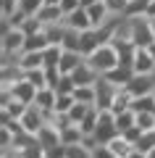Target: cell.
<instances>
[{
    "mask_svg": "<svg viewBox=\"0 0 155 158\" xmlns=\"http://www.w3.org/2000/svg\"><path fill=\"white\" fill-rule=\"evenodd\" d=\"M89 66L95 69V71L100 74V77H105V74H111L113 69L121 66V53H118L116 45H111V42H105V45H100L97 50L92 53V56L87 58Z\"/></svg>",
    "mask_w": 155,
    "mask_h": 158,
    "instance_id": "cell-1",
    "label": "cell"
},
{
    "mask_svg": "<svg viewBox=\"0 0 155 158\" xmlns=\"http://www.w3.org/2000/svg\"><path fill=\"white\" fill-rule=\"evenodd\" d=\"M129 24H132V40L137 48H150L155 42V34H153V27H150L147 16H132Z\"/></svg>",
    "mask_w": 155,
    "mask_h": 158,
    "instance_id": "cell-2",
    "label": "cell"
},
{
    "mask_svg": "<svg viewBox=\"0 0 155 158\" xmlns=\"http://www.w3.org/2000/svg\"><path fill=\"white\" fill-rule=\"evenodd\" d=\"M95 140H97V145H108V142H113L118 137V129H116V116H113L111 111H103L100 113V121H97V129H95Z\"/></svg>",
    "mask_w": 155,
    "mask_h": 158,
    "instance_id": "cell-3",
    "label": "cell"
},
{
    "mask_svg": "<svg viewBox=\"0 0 155 158\" xmlns=\"http://www.w3.org/2000/svg\"><path fill=\"white\" fill-rule=\"evenodd\" d=\"M24 45H27V34L21 29H11V32L0 34V53L3 56H21Z\"/></svg>",
    "mask_w": 155,
    "mask_h": 158,
    "instance_id": "cell-4",
    "label": "cell"
},
{
    "mask_svg": "<svg viewBox=\"0 0 155 158\" xmlns=\"http://www.w3.org/2000/svg\"><path fill=\"white\" fill-rule=\"evenodd\" d=\"M95 90H97V103H95V106H97L100 111H111V108H113V100H116V95H118L121 87L111 85L105 77H100L97 85H95Z\"/></svg>",
    "mask_w": 155,
    "mask_h": 158,
    "instance_id": "cell-5",
    "label": "cell"
},
{
    "mask_svg": "<svg viewBox=\"0 0 155 158\" xmlns=\"http://www.w3.org/2000/svg\"><path fill=\"white\" fill-rule=\"evenodd\" d=\"M132 98H145V95H155V74H134V79L126 85Z\"/></svg>",
    "mask_w": 155,
    "mask_h": 158,
    "instance_id": "cell-6",
    "label": "cell"
},
{
    "mask_svg": "<svg viewBox=\"0 0 155 158\" xmlns=\"http://www.w3.org/2000/svg\"><path fill=\"white\" fill-rule=\"evenodd\" d=\"M21 127H24V132H27V135H34V137H37V132L45 127V116H42V111H39L37 106H29L27 113L21 116Z\"/></svg>",
    "mask_w": 155,
    "mask_h": 158,
    "instance_id": "cell-7",
    "label": "cell"
},
{
    "mask_svg": "<svg viewBox=\"0 0 155 158\" xmlns=\"http://www.w3.org/2000/svg\"><path fill=\"white\" fill-rule=\"evenodd\" d=\"M71 79H74V85H76V87H95V85H97V79H100V74L95 71V69L89 66V61L84 58V63L71 74Z\"/></svg>",
    "mask_w": 155,
    "mask_h": 158,
    "instance_id": "cell-8",
    "label": "cell"
},
{
    "mask_svg": "<svg viewBox=\"0 0 155 158\" xmlns=\"http://www.w3.org/2000/svg\"><path fill=\"white\" fill-rule=\"evenodd\" d=\"M0 95H11L13 100L32 106V103H34V95H37V90H34V85H29L27 79H21V82H16V85L11 87V92H0Z\"/></svg>",
    "mask_w": 155,
    "mask_h": 158,
    "instance_id": "cell-9",
    "label": "cell"
},
{
    "mask_svg": "<svg viewBox=\"0 0 155 158\" xmlns=\"http://www.w3.org/2000/svg\"><path fill=\"white\" fill-rule=\"evenodd\" d=\"M132 69H134V74H155V61H153V56H150L147 48H137Z\"/></svg>",
    "mask_w": 155,
    "mask_h": 158,
    "instance_id": "cell-10",
    "label": "cell"
},
{
    "mask_svg": "<svg viewBox=\"0 0 155 158\" xmlns=\"http://www.w3.org/2000/svg\"><path fill=\"white\" fill-rule=\"evenodd\" d=\"M100 45H105V40H103L100 29H87V32H82V56L84 58H89Z\"/></svg>",
    "mask_w": 155,
    "mask_h": 158,
    "instance_id": "cell-11",
    "label": "cell"
},
{
    "mask_svg": "<svg viewBox=\"0 0 155 158\" xmlns=\"http://www.w3.org/2000/svg\"><path fill=\"white\" fill-rule=\"evenodd\" d=\"M63 24H66L68 29H76V32H87V29H92V21H89L87 8H79V11L68 13V16L63 19Z\"/></svg>",
    "mask_w": 155,
    "mask_h": 158,
    "instance_id": "cell-12",
    "label": "cell"
},
{
    "mask_svg": "<svg viewBox=\"0 0 155 158\" xmlns=\"http://www.w3.org/2000/svg\"><path fill=\"white\" fill-rule=\"evenodd\" d=\"M55 103H58V92L53 87H45V90H37L32 106H37L39 111H55Z\"/></svg>",
    "mask_w": 155,
    "mask_h": 158,
    "instance_id": "cell-13",
    "label": "cell"
},
{
    "mask_svg": "<svg viewBox=\"0 0 155 158\" xmlns=\"http://www.w3.org/2000/svg\"><path fill=\"white\" fill-rule=\"evenodd\" d=\"M37 142H39L42 150H47V148H53V145H61V132L53 124H45L42 129L37 132Z\"/></svg>",
    "mask_w": 155,
    "mask_h": 158,
    "instance_id": "cell-14",
    "label": "cell"
},
{
    "mask_svg": "<svg viewBox=\"0 0 155 158\" xmlns=\"http://www.w3.org/2000/svg\"><path fill=\"white\" fill-rule=\"evenodd\" d=\"M82 63H84V56H82V53H68V50H63V58H61V63H58V69H61L63 77H71Z\"/></svg>",
    "mask_w": 155,
    "mask_h": 158,
    "instance_id": "cell-15",
    "label": "cell"
},
{
    "mask_svg": "<svg viewBox=\"0 0 155 158\" xmlns=\"http://www.w3.org/2000/svg\"><path fill=\"white\" fill-rule=\"evenodd\" d=\"M18 66L24 69V74L39 71V69H45V53H21L18 56Z\"/></svg>",
    "mask_w": 155,
    "mask_h": 158,
    "instance_id": "cell-16",
    "label": "cell"
},
{
    "mask_svg": "<svg viewBox=\"0 0 155 158\" xmlns=\"http://www.w3.org/2000/svg\"><path fill=\"white\" fill-rule=\"evenodd\" d=\"M105 79L111 82V85H116V87H121V90H124V87L134 79V69L132 66H118V69H113L111 74H105Z\"/></svg>",
    "mask_w": 155,
    "mask_h": 158,
    "instance_id": "cell-17",
    "label": "cell"
},
{
    "mask_svg": "<svg viewBox=\"0 0 155 158\" xmlns=\"http://www.w3.org/2000/svg\"><path fill=\"white\" fill-rule=\"evenodd\" d=\"M37 19L42 21V27H53V24H61L66 16H63L61 6H45L42 11L37 13Z\"/></svg>",
    "mask_w": 155,
    "mask_h": 158,
    "instance_id": "cell-18",
    "label": "cell"
},
{
    "mask_svg": "<svg viewBox=\"0 0 155 158\" xmlns=\"http://www.w3.org/2000/svg\"><path fill=\"white\" fill-rule=\"evenodd\" d=\"M61 48L68 50V53H82V32H76V29H66Z\"/></svg>",
    "mask_w": 155,
    "mask_h": 158,
    "instance_id": "cell-19",
    "label": "cell"
},
{
    "mask_svg": "<svg viewBox=\"0 0 155 158\" xmlns=\"http://www.w3.org/2000/svg\"><path fill=\"white\" fill-rule=\"evenodd\" d=\"M137 127V113L129 108V111H121V113H116V129H118V135H124V132H129V129H134Z\"/></svg>",
    "mask_w": 155,
    "mask_h": 158,
    "instance_id": "cell-20",
    "label": "cell"
},
{
    "mask_svg": "<svg viewBox=\"0 0 155 158\" xmlns=\"http://www.w3.org/2000/svg\"><path fill=\"white\" fill-rule=\"evenodd\" d=\"M108 148H111V153H113L116 158H129V156L134 153V145H132L129 140H124L121 135H118L113 142H108Z\"/></svg>",
    "mask_w": 155,
    "mask_h": 158,
    "instance_id": "cell-21",
    "label": "cell"
},
{
    "mask_svg": "<svg viewBox=\"0 0 155 158\" xmlns=\"http://www.w3.org/2000/svg\"><path fill=\"white\" fill-rule=\"evenodd\" d=\"M132 111L134 113H155V95L134 98V100H132Z\"/></svg>",
    "mask_w": 155,
    "mask_h": 158,
    "instance_id": "cell-22",
    "label": "cell"
},
{
    "mask_svg": "<svg viewBox=\"0 0 155 158\" xmlns=\"http://www.w3.org/2000/svg\"><path fill=\"white\" fill-rule=\"evenodd\" d=\"M74 98H76V103L95 106V103H97V90H95V87H76V90H74Z\"/></svg>",
    "mask_w": 155,
    "mask_h": 158,
    "instance_id": "cell-23",
    "label": "cell"
},
{
    "mask_svg": "<svg viewBox=\"0 0 155 158\" xmlns=\"http://www.w3.org/2000/svg\"><path fill=\"white\" fill-rule=\"evenodd\" d=\"M134 150H139V153H145V156H150V153L155 150V132H142V137L137 140Z\"/></svg>",
    "mask_w": 155,
    "mask_h": 158,
    "instance_id": "cell-24",
    "label": "cell"
},
{
    "mask_svg": "<svg viewBox=\"0 0 155 158\" xmlns=\"http://www.w3.org/2000/svg\"><path fill=\"white\" fill-rule=\"evenodd\" d=\"M82 140H84V135H82V129H79L76 124L61 132V142H63V145H79Z\"/></svg>",
    "mask_w": 155,
    "mask_h": 158,
    "instance_id": "cell-25",
    "label": "cell"
},
{
    "mask_svg": "<svg viewBox=\"0 0 155 158\" xmlns=\"http://www.w3.org/2000/svg\"><path fill=\"white\" fill-rule=\"evenodd\" d=\"M61 58H63V48L61 45H50L45 50V66H58Z\"/></svg>",
    "mask_w": 155,
    "mask_h": 158,
    "instance_id": "cell-26",
    "label": "cell"
},
{
    "mask_svg": "<svg viewBox=\"0 0 155 158\" xmlns=\"http://www.w3.org/2000/svg\"><path fill=\"white\" fill-rule=\"evenodd\" d=\"M24 79H27L29 85H34V90H45V87H47V82H45V69H39V71H27Z\"/></svg>",
    "mask_w": 155,
    "mask_h": 158,
    "instance_id": "cell-27",
    "label": "cell"
},
{
    "mask_svg": "<svg viewBox=\"0 0 155 158\" xmlns=\"http://www.w3.org/2000/svg\"><path fill=\"white\" fill-rule=\"evenodd\" d=\"M105 6H108V11H111L113 16H126L132 0H105Z\"/></svg>",
    "mask_w": 155,
    "mask_h": 158,
    "instance_id": "cell-28",
    "label": "cell"
},
{
    "mask_svg": "<svg viewBox=\"0 0 155 158\" xmlns=\"http://www.w3.org/2000/svg\"><path fill=\"white\" fill-rule=\"evenodd\" d=\"M89 108H92V106H84V103H76V106H74L71 108V111H68V118H71V121H74V124H82V121H84V116H87V113H89Z\"/></svg>",
    "mask_w": 155,
    "mask_h": 158,
    "instance_id": "cell-29",
    "label": "cell"
},
{
    "mask_svg": "<svg viewBox=\"0 0 155 158\" xmlns=\"http://www.w3.org/2000/svg\"><path fill=\"white\" fill-rule=\"evenodd\" d=\"M61 79H63V74H61V69H58V66H45V82H47V87L55 90Z\"/></svg>",
    "mask_w": 155,
    "mask_h": 158,
    "instance_id": "cell-30",
    "label": "cell"
},
{
    "mask_svg": "<svg viewBox=\"0 0 155 158\" xmlns=\"http://www.w3.org/2000/svg\"><path fill=\"white\" fill-rule=\"evenodd\" d=\"M18 8H21L27 16H37V13L45 8V0H21V6H18Z\"/></svg>",
    "mask_w": 155,
    "mask_h": 158,
    "instance_id": "cell-31",
    "label": "cell"
},
{
    "mask_svg": "<svg viewBox=\"0 0 155 158\" xmlns=\"http://www.w3.org/2000/svg\"><path fill=\"white\" fill-rule=\"evenodd\" d=\"M66 158H92V150L84 148L82 142L79 145H66Z\"/></svg>",
    "mask_w": 155,
    "mask_h": 158,
    "instance_id": "cell-32",
    "label": "cell"
},
{
    "mask_svg": "<svg viewBox=\"0 0 155 158\" xmlns=\"http://www.w3.org/2000/svg\"><path fill=\"white\" fill-rule=\"evenodd\" d=\"M21 0H0V19H11L18 11Z\"/></svg>",
    "mask_w": 155,
    "mask_h": 158,
    "instance_id": "cell-33",
    "label": "cell"
},
{
    "mask_svg": "<svg viewBox=\"0 0 155 158\" xmlns=\"http://www.w3.org/2000/svg\"><path fill=\"white\" fill-rule=\"evenodd\" d=\"M137 127L142 132H155V113H137Z\"/></svg>",
    "mask_w": 155,
    "mask_h": 158,
    "instance_id": "cell-34",
    "label": "cell"
},
{
    "mask_svg": "<svg viewBox=\"0 0 155 158\" xmlns=\"http://www.w3.org/2000/svg\"><path fill=\"white\" fill-rule=\"evenodd\" d=\"M74 106H76V98H74V95H58V103H55V113H68Z\"/></svg>",
    "mask_w": 155,
    "mask_h": 158,
    "instance_id": "cell-35",
    "label": "cell"
},
{
    "mask_svg": "<svg viewBox=\"0 0 155 158\" xmlns=\"http://www.w3.org/2000/svg\"><path fill=\"white\" fill-rule=\"evenodd\" d=\"M74 90H76V85H74L71 77H63L61 82H58V87H55L58 95H74Z\"/></svg>",
    "mask_w": 155,
    "mask_h": 158,
    "instance_id": "cell-36",
    "label": "cell"
},
{
    "mask_svg": "<svg viewBox=\"0 0 155 158\" xmlns=\"http://www.w3.org/2000/svg\"><path fill=\"white\" fill-rule=\"evenodd\" d=\"M42 158H66V145H53L47 150H42Z\"/></svg>",
    "mask_w": 155,
    "mask_h": 158,
    "instance_id": "cell-37",
    "label": "cell"
},
{
    "mask_svg": "<svg viewBox=\"0 0 155 158\" xmlns=\"http://www.w3.org/2000/svg\"><path fill=\"white\" fill-rule=\"evenodd\" d=\"M79 8H82V0H61V11H63V16H68V13L79 11Z\"/></svg>",
    "mask_w": 155,
    "mask_h": 158,
    "instance_id": "cell-38",
    "label": "cell"
},
{
    "mask_svg": "<svg viewBox=\"0 0 155 158\" xmlns=\"http://www.w3.org/2000/svg\"><path fill=\"white\" fill-rule=\"evenodd\" d=\"M92 158H116V156L111 153V148H108V145H97L92 150Z\"/></svg>",
    "mask_w": 155,
    "mask_h": 158,
    "instance_id": "cell-39",
    "label": "cell"
},
{
    "mask_svg": "<svg viewBox=\"0 0 155 158\" xmlns=\"http://www.w3.org/2000/svg\"><path fill=\"white\" fill-rule=\"evenodd\" d=\"M124 140H129V142H132V145H137V140H139V137H142V129H139V127H134V129H129V132H124Z\"/></svg>",
    "mask_w": 155,
    "mask_h": 158,
    "instance_id": "cell-40",
    "label": "cell"
},
{
    "mask_svg": "<svg viewBox=\"0 0 155 158\" xmlns=\"http://www.w3.org/2000/svg\"><path fill=\"white\" fill-rule=\"evenodd\" d=\"M147 19H155V0H150V6H147V13H145Z\"/></svg>",
    "mask_w": 155,
    "mask_h": 158,
    "instance_id": "cell-41",
    "label": "cell"
},
{
    "mask_svg": "<svg viewBox=\"0 0 155 158\" xmlns=\"http://www.w3.org/2000/svg\"><path fill=\"white\" fill-rule=\"evenodd\" d=\"M129 158H147V156H145V153H139V150H134V153H132Z\"/></svg>",
    "mask_w": 155,
    "mask_h": 158,
    "instance_id": "cell-42",
    "label": "cell"
},
{
    "mask_svg": "<svg viewBox=\"0 0 155 158\" xmlns=\"http://www.w3.org/2000/svg\"><path fill=\"white\" fill-rule=\"evenodd\" d=\"M147 50H150V56H153V61H155V42H153V45L147 48Z\"/></svg>",
    "mask_w": 155,
    "mask_h": 158,
    "instance_id": "cell-43",
    "label": "cell"
},
{
    "mask_svg": "<svg viewBox=\"0 0 155 158\" xmlns=\"http://www.w3.org/2000/svg\"><path fill=\"white\" fill-rule=\"evenodd\" d=\"M150 27H153V34H155V19H150Z\"/></svg>",
    "mask_w": 155,
    "mask_h": 158,
    "instance_id": "cell-44",
    "label": "cell"
},
{
    "mask_svg": "<svg viewBox=\"0 0 155 158\" xmlns=\"http://www.w3.org/2000/svg\"><path fill=\"white\" fill-rule=\"evenodd\" d=\"M147 158H155V150H153V153H150V156H147Z\"/></svg>",
    "mask_w": 155,
    "mask_h": 158,
    "instance_id": "cell-45",
    "label": "cell"
}]
</instances>
